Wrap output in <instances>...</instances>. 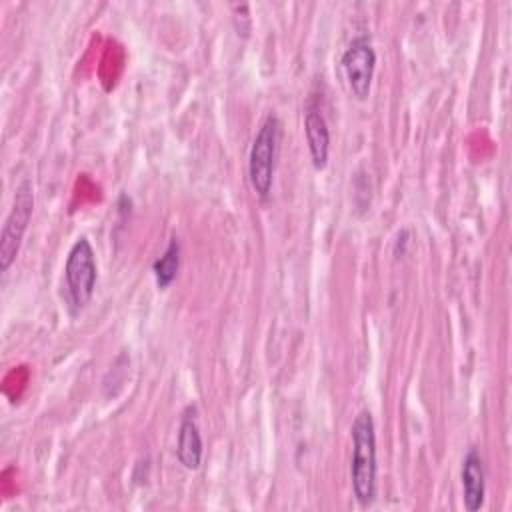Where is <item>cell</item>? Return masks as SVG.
<instances>
[{
  "instance_id": "8",
  "label": "cell",
  "mask_w": 512,
  "mask_h": 512,
  "mask_svg": "<svg viewBox=\"0 0 512 512\" xmlns=\"http://www.w3.org/2000/svg\"><path fill=\"white\" fill-rule=\"evenodd\" d=\"M176 456L186 470H198L202 464V436L196 418V408L188 406L182 414L178 428V448Z\"/></svg>"
},
{
  "instance_id": "3",
  "label": "cell",
  "mask_w": 512,
  "mask_h": 512,
  "mask_svg": "<svg viewBox=\"0 0 512 512\" xmlns=\"http://www.w3.org/2000/svg\"><path fill=\"white\" fill-rule=\"evenodd\" d=\"M96 278H98V268H96L94 248L86 236H80L72 244L64 264L66 302L74 314L80 312L92 300Z\"/></svg>"
},
{
  "instance_id": "6",
  "label": "cell",
  "mask_w": 512,
  "mask_h": 512,
  "mask_svg": "<svg viewBox=\"0 0 512 512\" xmlns=\"http://www.w3.org/2000/svg\"><path fill=\"white\" fill-rule=\"evenodd\" d=\"M304 134H306L312 166L316 170H324L330 154V130L320 106L314 100H308L304 108Z\"/></svg>"
},
{
  "instance_id": "7",
  "label": "cell",
  "mask_w": 512,
  "mask_h": 512,
  "mask_svg": "<svg viewBox=\"0 0 512 512\" xmlns=\"http://www.w3.org/2000/svg\"><path fill=\"white\" fill-rule=\"evenodd\" d=\"M462 502L468 512H478L484 506L486 496V472L482 456L476 448H470L462 460Z\"/></svg>"
},
{
  "instance_id": "2",
  "label": "cell",
  "mask_w": 512,
  "mask_h": 512,
  "mask_svg": "<svg viewBox=\"0 0 512 512\" xmlns=\"http://www.w3.org/2000/svg\"><path fill=\"white\" fill-rule=\"evenodd\" d=\"M280 120L276 114H268L260 124L248 154V180L252 190L260 198H268L274 182L278 142H280Z\"/></svg>"
},
{
  "instance_id": "5",
  "label": "cell",
  "mask_w": 512,
  "mask_h": 512,
  "mask_svg": "<svg viewBox=\"0 0 512 512\" xmlns=\"http://www.w3.org/2000/svg\"><path fill=\"white\" fill-rule=\"evenodd\" d=\"M342 70L348 90L356 100H366L372 90L376 52L366 36H356L342 54Z\"/></svg>"
},
{
  "instance_id": "4",
  "label": "cell",
  "mask_w": 512,
  "mask_h": 512,
  "mask_svg": "<svg viewBox=\"0 0 512 512\" xmlns=\"http://www.w3.org/2000/svg\"><path fill=\"white\" fill-rule=\"evenodd\" d=\"M34 212V192L30 182H22L16 188L12 208L4 220L0 234V270L6 272L18 256L24 232Z\"/></svg>"
},
{
  "instance_id": "1",
  "label": "cell",
  "mask_w": 512,
  "mask_h": 512,
  "mask_svg": "<svg viewBox=\"0 0 512 512\" xmlns=\"http://www.w3.org/2000/svg\"><path fill=\"white\" fill-rule=\"evenodd\" d=\"M352 458L350 482L360 506H372L376 498V430L368 410H360L350 428Z\"/></svg>"
},
{
  "instance_id": "9",
  "label": "cell",
  "mask_w": 512,
  "mask_h": 512,
  "mask_svg": "<svg viewBox=\"0 0 512 512\" xmlns=\"http://www.w3.org/2000/svg\"><path fill=\"white\" fill-rule=\"evenodd\" d=\"M178 270H180V240L176 236H172L164 254L158 260H154V264H152L156 286L160 290H166L176 280Z\"/></svg>"
}]
</instances>
